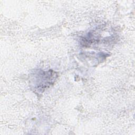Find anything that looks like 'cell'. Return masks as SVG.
I'll return each mask as SVG.
<instances>
[{
  "label": "cell",
  "instance_id": "cell-1",
  "mask_svg": "<svg viewBox=\"0 0 135 135\" xmlns=\"http://www.w3.org/2000/svg\"><path fill=\"white\" fill-rule=\"evenodd\" d=\"M36 76V79L35 81H36L35 85L36 87L35 88L43 91V89L47 88V86L50 85L54 81V78L56 75L55 72L49 71L48 72H38V75Z\"/></svg>",
  "mask_w": 135,
  "mask_h": 135
}]
</instances>
